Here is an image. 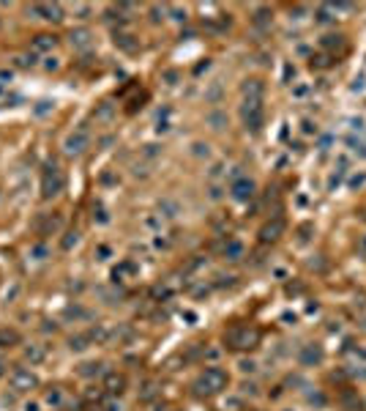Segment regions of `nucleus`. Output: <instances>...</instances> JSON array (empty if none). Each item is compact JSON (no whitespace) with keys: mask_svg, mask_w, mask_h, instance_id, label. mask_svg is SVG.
Returning a JSON list of instances; mask_svg holds the SVG:
<instances>
[{"mask_svg":"<svg viewBox=\"0 0 366 411\" xmlns=\"http://www.w3.org/2000/svg\"><path fill=\"white\" fill-rule=\"evenodd\" d=\"M224 340L233 351H246V348H254V345L260 343V329L249 326V323H235V326L227 329Z\"/></svg>","mask_w":366,"mask_h":411,"instance_id":"obj_1","label":"nucleus"},{"mask_svg":"<svg viewBox=\"0 0 366 411\" xmlns=\"http://www.w3.org/2000/svg\"><path fill=\"white\" fill-rule=\"evenodd\" d=\"M227 384H230V376H227V370H221V367H205L200 378L194 381V392L197 395H216L221 389H227Z\"/></svg>","mask_w":366,"mask_h":411,"instance_id":"obj_2","label":"nucleus"},{"mask_svg":"<svg viewBox=\"0 0 366 411\" xmlns=\"http://www.w3.org/2000/svg\"><path fill=\"white\" fill-rule=\"evenodd\" d=\"M63 187H66V176H63V170L58 165L50 162L41 173V197L44 200H52V197H58L63 192Z\"/></svg>","mask_w":366,"mask_h":411,"instance_id":"obj_3","label":"nucleus"},{"mask_svg":"<svg viewBox=\"0 0 366 411\" xmlns=\"http://www.w3.org/2000/svg\"><path fill=\"white\" fill-rule=\"evenodd\" d=\"M241 118H243V126L249 132L257 134L265 124V107H262V99H243L241 105Z\"/></svg>","mask_w":366,"mask_h":411,"instance_id":"obj_4","label":"nucleus"},{"mask_svg":"<svg viewBox=\"0 0 366 411\" xmlns=\"http://www.w3.org/2000/svg\"><path fill=\"white\" fill-rule=\"evenodd\" d=\"M87 146H90V132H87L85 124H79L74 132L66 137V143H63V151H66L68 156H79L87 151Z\"/></svg>","mask_w":366,"mask_h":411,"instance_id":"obj_5","label":"nucleus"},{"mask_svg":"<svg viewBox=\"0 0 366 411\" xmlns=\"http://www.w3.org/2000/svg\"><path fill=\"white\" fill-rule=\"evenodd\" d=\"M254 181L251 178H246V176H238L233 184H230V197L233 200H238V203H249L251 197H254Z\"/></svg>","mask_w":366,"mask_h":411,"instance_id":"obj_6","label":"nucleus"},{"mask_svg":"<svg viewBox=\"0 0 366 411\" xmlns=\"http://www.w3.org/2000/svg\"><path fill=\"white\" fill-rule=\"evenodd\" d=\"M284 219L282 217H273V219H268L265 225L260 228V241L262 244H273V241H279L282 236H284Z\"/></svg>","mask_w":366,"mask_h":411,"instance_id":"obj_7","label":"nucleus"},{"mask_svg":"<svg viewBox=\"0 0 366 411\" xmlns=\"http://www.w3.org/2000/svg\"><path fill=\"white\" fill-rule=\"evenodd\" d=\"M28 14H36V17L50 19V22H60L63 19V9L58 3H33V6H28Z\"/></svg>","mask_w":366,"mask_h":411,"instance_id":"obj_8","label":"nucleus"},{"mask_svg":"<svg viewBox=\"0 0 366 411\" xmlns=\"http://www.w3.org/2000/svg\"><path fill=\"white\" fill-rule=\"evenodd\" d=\"M298 359H301V365H304V367H314V365H320V362L325 359V351H323V345L309 343V345H304V348H301Z\"/></svg>","mask_w":366,"mask_h":411,"instance_id":"obj_9","label":"nucleus"},{"mask_svg":"<svg viewBox=\"0 0 366 411\" xmlns=\"http://www.w3.org/2000/svg\"><path fill=\"white\" fill-rule=\"evenodd\" d=\"M11 384H14V389H33V386L38 384V378L30 373V370L17 367V370L11 373Z\"/></svg>","mask_w":366,"mask_h":411,"instance_id":"obj_10","label":"nucleus"},{"mask_svg":"<svg viewBox=\"0 0 366 411\" xmlns=\"http://www.w3.org/2000/svg\"><path fill=\"white\" fill-rule=\"evenodd\" d=\"M241 93H243V99H262L265 96V83L257 80V77H249V80H243Z\"/></svg>","mask_w":366,"mask_h":411,"instance_id":"obj_11","label":"nucleus"},{"mask_svg":"<svg viewBox=\"0 0 366 411\" xmlns=\"http://www.w3.org/2000/svg\"><path fill=\"white\" fill-rule=\"evenodd\" d=\"M71 47L79 52H87L90 50V30H85V28H77V30H71Z\"/></svg>","mask_w":366,"mask_h":411,"instance_id":"obj_12","label":"nucleus"},{"mask_svg":"<svg viewBox=\"0 0 366 411\" xmlns=\"http://www.w3.org/2000/svg\"><path fill=\"white\" fill-rule=\"evenodd\" d=\"M320 47H323V50H328V52H336V50L341 52L347 47V38L341 33H328V36L320 38Z\"/></svg>","mask_w":366,"mask_h":411,"instance_id":"obj_13","label":"nucleus"},{"mask_svg":"<svg viewBox=\"0 0 366 411\" xmlns=\"http://www.w3.org/2000/svg\"><path fill=\"white\" fill-rule=\"evenodd\" d=\"M243 244L238 241V239H227V244H224V250H221V255H224L227 260H241L243 258Z\"/></svg>","mask_w":366,"mask_h":411,"instance_id":"obj_14","label":"nucleus"},{"mask_svg":"<svg viewBox=\"0 0 366 411\" xmlns=\"http://www.w3.org/2000/svg\"><path fill=\"white\" fill-rule=\"evenodd\" d=\"M55 44H58V38H55L52 33H38L33 38V50L36 52H50V50H55Z\"/></svg>","mask_w":366,"mask_h":411,"instance_id":"obj_15","label":"nucleus"},{"mask_svg":"<svg viewBox=\"0 0 366 411\" xmlns=\"http://www.w3.org/2000/svg\"><path fill=\"white\" fill-rule=\"evenodd\" d=\"M115 47H121L123 52H137V50H140V42H137L131 33H115Z\"/></svg>","mask_w":366,"mask_h":411,"instance_id":"obj_16","label":"nucleus"},{"mask_svg":"<svg viewBox=\"0 0 366 411\" xmlns=\"http://www.w3.org/2000/svg\"><path fill=\"white\" fill-rule=\"evenodd\" d=\"M123 386H126V378H123L121 373H109V376H107V392H109V395H121Z\"/></svg>","mask_w":366,"mask_h":411,"instance_id":"obj_17","label":"nucleus"},{"mask_svg":"<svg viewBox=\"0 0 366 411\" xmlns=\"http://www.w3.org/2000/svg\"><path fill=\"white\" fill-rule=\"evenodd\" d=\"M93 115H96V121H112L115 115V105H109V101H101V105L93 110Z\"/></svg>","mask_w":366,"mask_h":411,"instance_id":"obj_18","label":"nucleus"},{"mask_svg":"<svg viewBox=\"0 0 366 411\" xmlns=\"http://www.w3.org/2000/svg\"><path fill=\"white\" fill-rule=\"evenodd\" d=\"M19 343V335L14 329H0V348H6V345H14Z\"/></svg>","mask_w":366,"mask_h":411,"instance_id":"obj_19","label":"nucleus"},{"mask_svg":"<svg viewBox=\"0 0 366 411\" xmlns=\"http://www.w3.org/2000/svg\"><path fill=\"white\" fill-rule=\"evenodd\" d=\"M345 168H347V162H345V159H339V170L333 173V176H331V181H328V187H331V189L341 184V178H345Z\"/></svg>","mask_w":366,"mask_h":411,"instance_id":"obj_20","label":"nucleus"},{"mask_svg":"<svg viewBox=\"0 0 366 411\" xmlns=\"http://www.w3.org/2000/svg\"><path fill=\"white\" fill-rule=\"evenodd\" d=\"M87 343H90V337H87V335H77V337H71V348H74V351L87 348Z\"/></svg>","mask_w":366,"mask_h":411,"instance_id":"obj_21","label":"nucleus"},{"mask_svg":"<svg viewBox=\"0 0 366 411\" xmlns=\"http://www.w3.org/2000/svg\"><path fill=\"white\" fill-rule=\"evenodd\" d=\"M208 121L213 124V129H224V126H227V115H221V113H211V115H208Z\"/></svg>","mask_w":366,"mask_h":411,"instance_id":"obj_22","label":"nucleus"},{"mask_svg":"<svg viewBox=\"0 0 366 411\" xmlns=\"http://www.w3.org/2000/svg\"><path fill=\"white\" fill-rule=\"evenodd\" d=\"M333 55H317V58H312V69H323V66H331Z\"/></svg>","mask_w":366,"mask_h":411,"instance_id":"obj_23","label":"nucleus"},{"mask_svg":"<svg viewBox=\"0 0 366 411\" xmlns=\"http://www.w3.org/2000/svg\"><path fill=\"white\" fill-rule=\"evenodd\" d=\"M331 14H333L331 6H320V9H317V22H331L333 19Z\"/></svg>","mask_w":366,"mask_h":411,"instance_id":"obj_24","label":"nucleus"},{"mask_svg":"<svg viewBox=\"0 0 366 411\" xmlns=\"http://www.w3.org/2000/svg\"><path fill=\"white\" fill-rule=\"evenodd\" d=\"M25 357H28L30 362H41V359H44V351L36 348V345H30V348H25Z\"/></svg>","mask_w":366,"mask_h":411,"instance_id":"obj_25","label":"nucleus"},{"mask_svg":"<svg viewBox=\"0 0 366 411\" xmlns=\"http://www.w3.org/2000/svg\"><path fill=\"white\" fill-rule=\"evenodd\" d=\"M366 184V173H358V176L350 178V189H358V187H363Z\"/></svg>","mask_w":366,"mask_h":411,"instance_id":"obj_26","label":"nucleus"},{"mask_svg":"<svg viewBox=\"0 0 366 411\" xmlns=\"http://www.w3.org/2000/svg\"><path fill=\"white\" fill-rule=\"evenodd\" d=\"M301 129H304L306 134H317V124L309 121V118H304V124H301Z\"/></svg>","mask_w":366,"mask_h":411,"instance_id":"obj_27","label":"nucleus"},{"mask_svg":"<svg viewBox=\"0 0 366 411\" xmlns=\"http://www.w3.org/2000/svg\"><path fill=\"white\" fill-rule=\"evenodd\" d=\"M47 403H52V406H58V403H60V392H58V389L47 392Z\"/></svg>","mask_w":366,"mask_h":411,"instance_id":"obj_28","label":"nucleus"},{"mask_svg":"<svg viewBox=\"0 0 366 411\" xmlns=\"http://www.w3.org/2000/svg\"><path fill=\"white\" fill-rule=\"evenodd\" d=\"M77 239H79V233H77V231H74V233H68V239L63 241V247H66V250H71V244H77Z\"/></svg>","mask_w":366,"mask_h":411,"instance_id":"obj_29","label":"nucleus"},{"mask_svg":"<svg viewBox=\"0 0 366 411\" xmlns=\"http://www.w3.org/2000/svg\"><path fill=\"white\" fill-rule=\"evenodd\" d=\"M74 11H77V14H82V19H85L87 14H90V6H74Z\"/></svg>","mask_w":366,"mask_h":411,"instance_id":"obj_30","label":"nucleus"},{"mask_svg":"<svg viewBox=\"0 0 366 411\" xmlns=\"http://www.w3.org/2000/svg\"><path fill=\"white\" fill-rule=\"evenodd\" d=\"M350 126H353V129H358V132H363V121H361V118H353V121H350Z\"/></svg>","mask_w":366,"mask_h":411,"instance_id":"obj_31","label":"nucleus"},{"mask_svg":"<svg viewBox=\"0 0 366 411\" xmlns=\"http://www.w3.org/2000/svg\"><path fill=\"white\" fill-rule=\"evenodd\" d=\"M331 146V134H325V137L320 140V151H325V148H328Z\"/></svg>","mask_w":366,"mask_h":411,"instance_id":"obj_32","label":"nucleus"},{"mask_svg":"<svg viewBox=\"0 0 366 411\" xmlns=\"http://www.w3.org/2000/svg\"><path fill=\"white\" fill-rule=\"evenodd\" d=\"M241 370H243V373H251V370H254V362H241Z\"/></svg>","mask_w":366,"mask_h":411,"instance_id":"obj_33","label":"nucleus"},{"mask_svg":"<svg viewBox=\"0 0 366 411\" xmlns=\"http://www.w3.org/2000/svg\"><path fill=\"white\" fill-rule=\"evenodd\" d=\"M363 83H366L363 77H358V80L353 83V91H363Z\"/></svg>","mask_w":366,"mask_h":411,"instance_id":"obj_34","label":"nucleus"},{"mask_svg":"<svg viewBox=\"0 0 366 411\" xmlns=\"http://www.w3.org/2000/svg\"><path fill=\"white\" fill-rule=\"evenodd\" d=\"M306 91H309V88H306V85H298V88H295V91H292V93H295V96H306Z\"/></svg>","mask_w":366,"mask_h":411,"instance_id":"obj_35","label":"nucleus"},{"mask_svg":"<svg viewBox=\"0 0 366 411\" xmlns=\"http://www.w3.org/2000/svg\"><path fill=\"white\" fill-rule=\"evenodd\" d=\"M172 14H175L172 19H186V11H180V9H172Z\"/></svg>","mask_w":366,"mask_h":411,"instance_id":"obj_36","label":"nucleus"},{"mask_svg":"<svg viewBox=\"0 0 366 411\" xmlns=\"http://www.w3.org/2000/svg\"><path fill=\"white\" fill-rule=\"evenodd\" d=\"M358 250H361L363 255H366V236H361V241H358Z\"/></svg>","mask_w":366,"mask_h":411,"instance_id":"obj_37","label":"nucleus"},{"mask_svg":"<svg viewBox=\"0 0 366 411\" xmlns=\"http://www.w3.org/2000/svg\"><path fill=\"white\" fill-rule=\"evenodd\" d=\"M44 66H47V69H58V60H55V58H50V60L44 63Z\"/></svg>","mask_w":366,"mask_h":411,"instance_id":"obj_38","label":"nucleus"},{"mask_svg":"<svg viewBox=\"0 0 366 411\" xmlns=\"http://www.w3.org/2000/svg\"><path fill=\"white\" fill-rule=\"evenodd\" d=\"M363 219H366V211H363Z\"/></svg>","mask_w":366,"mask_h":411,"instance_id":"obj_39","label":"nucleus"}]
</instances>
